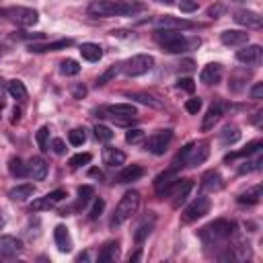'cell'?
Wrapping results in <instances>:
<instances>
[{"label":"cell","instance_id":"1","mask_svg":"<svg viewBox=\"0 0 263 263\" xmlns=\"http://www.w3.org/2000/svg\"><path fill=\"white\" fill-rule=\"evenodd\" d=\"M146 6L134 0H92L86 8L88 16L95 18H109V16H134L142 12Z\"/></svg>","mask_w":263,"mask_h":263},{"label":"cell","instance_id":"2","mask_svg":"<svg viewBox=\"0 0 263 263\" xmlns=\"http://www.w3.org/2000/svg\"><path fill=\"white\" fill-rule=\"evenodd\" d=\"M154 41L168 53H183V51H189L193 47H199V43H201L197 37L187 39L181 31H171V29H156Z\"/></svg>","mask_w":263,"mask_h":263},{"label":"cell","instance_id":"3","mask_svg":"<svg viewBox=\"0 0 263 263\" xmlns=\"http://www.w3.org/2000/svg\"><path fill=\"white\" fill-rule=\"evenodd\" d=\"M138 208H140V193L138 191H127V193H123V197L119 199V203H117V208H115V212H113V216H111V226L115 228V226H121L123 222H127L136 212H138Z\"/></svg>","mask_w":263,"mask_h":263},{"label":"cell","instance_id":"4","mask_svg":"<svg viewBox=\"0 0 263 263\" xmlns=\"http://www.w3.org/2000/svg\"><path fill=\"white\" fill-rule=\"evenodd\" d=\"M199 234H201V238H203L205 245H218V242H224V240H228V238L234 234V222L224 220V218L214 220V222H210L208 226H203Z\"/></svg>","mask_w":263,"mask_h":263},{"label":"cell","instance_id":"5","mask_svg":"<svg viewBox=\"0 0 263 263\" xmlns=\"http://www.w3.org/2000/svg\"><path fill=\"white\" fill-rule=\"evenodd\" d=\"M154 66V58L148 55V53H138V55H132L129 60H125L121 64V70L125 76H142L146 72H150Z\"/></svg>","mask_w":263,"mask_h":263},{"label":"cell","instance_id":"6","mask_svg":"<svg viewBox=\"0 0 263 263\" xmlns=\"http://www.w3.org/2000/svg\"><path fill=\"white\" fill-rule=\"evenodd\" d=\"M105 113L107 115H103V117H111L115 123H119V125H127V123H132L136 117H138V109L134 107V105H129V103H117V105H109V107H105Z\"/></svg>","mask_w":263,"mask_h":263},{"label":"cell","instance_id":"7","mask_svg":"<svg viewBox=\"0 0 263 263\" xmlns=\"http://www.w3.org/2000/svg\"><path fill=\"white\" fill-rule=\"evenodd\" d=\"M171 140H173V129H171V127H164V129L154 132V134L146 140V148H148L152 154L162 156V154L166 152V148H168Z\"/></svg>","mask_w":263,"mask_h":263},{"label":"cell","instance_id":"8","mask_svg":"<svg viewBox=\"0 0 263 263\" xmlns=\"http://www.w3.org/2000/svg\"><path fill=\"white\" fill-rule=\"evenodd\" d=\"M10 21H14L16 25L21 27H33L37 21H39V14L37 10L33 8H25V6H12V8H6V14Z\"/></svg>","mask_w":263,"mask_h":263},{"label":"cell","instance_id":"9","mask_svg":"<svg viewBox=\"0 0 263 263\" xmlns=\"http://www.w3.org/2000/svg\"><path fill=\"white\" fill-rule=\"evenodd\" d=\"M212 203L205 195H199L197 199H193L185 210H183V222H195L199 218H203L208 212H210Z\"/></svg>","mask_w":263,"mask_h":263},{"label":"cell","instance_id":"10","mask_svg":"<svg viewBox=\"0 0 263 263\" xmlns=\"http://www.w3.org/2000/svg\"><path fill=\"white\" fill-rule=\"evenodd\" d=\"M156 27L158 29H171V31H189L195 29L197 25L189 18H181V16H173V14H164L156 18Z\"/></svg>","mask_w":263,"mask_h":263},{"label":"cell","instance_id":"11","mask_svg":"<svg viewBox=\"0 0 263 263\" xmlns=\"http://www.w3.org/2000/svg\"><path fill=\"white\" fill-rule=\"evenodd\" d=\"M242 49H238L236 51V60L240 62V64H247V66H259L261 64V60H263V49H261V45H257V43H245V45H240Z\"/></svg>","mask_w":263,"mask_h":263},{"label":"cell","instance_id":"12","mask_svg":"<svg viewBox=\"0 0 263 263\" xmlns=\"http://www.w3.org/2000/svg\"><path fill=\"white\" fill-rule=\"evenodd\" d=\"M66 197H68V193H66L64 189H55V191H51V193H45L43 197L33 199V203H31V212H43V210H49V208H53L55 203H60V201L66 199Z\"/></svg>","mask_w":263,"mask_h":263},{"label":"cell","instance_id":"13","mask_svg":"<svg viewBox=\"0 0 263 263\" xmlns=\"http://www.w3.org/2000/svg\"><path fill=\"white\" fill-rule=\"evenodd\" d=\"M210 156V144L208 142H191L189 154H187V162L185 166H197L201 162H205V158Z\"/></svg>","mask_w":263,"mask_h":263},{"label":"cell","instance_id":"14","mask_svg":"<svg viewBox=\"0 0 263 263\" xmlns=\"http://www.w3.org/2000/svg\"><path fill=\"white\" fill-rule=\"evenodd\" d=\"M177 171L175 168H166L164 173H160L156 179H154V189H156V193L158 195H166V193H171L173 191V187H175V183H177Z\"/></svg>","mask_w":263,"mask_h":263},{"label":"cell","instance_id":"15","mask_svg":"<svg viewBox=\"0 0 263 263\" xmlns=\"http://www.w3.org/2000/svg\"><path fill=\"white\" fill-rule=\"evenodd\" d=\"M224 111H226V105L222 103V101H216V103H212L210 105V109L205 111V115H203V121H201V132H210L218 121H220V117L224 115Z\"/></svg>","mask_w":263,"mask_h":263},{"label":"cell","instance_id":"16","mask_svg":"<svg viewBox=\"0 0 263 263\" xmlns=\"http://www.w3.org/2000/svg\"><path fill=\"white\" fill-rule=\"evenodd\" d=\"M232 18H234L238 25L247 27V29H261V25H263V18H261V14H259V12H255V10H249V8L236 10Z\"/></svg>","mask_w":263,"mask_h":263},{"label":"cell","instance_id":"17","mask_svg":"<svg viewBox=\"0 0 263 263\" xmlns=\"http://www.w3.org/2000/svg\"><path fill=\"white\" fill-rule=\"evenodd\" d=\"M193 189V179H177L175 187H173V208H179L191 193Z\"/></svg>","mask_w":263,"mask_h":263},{"label":"cell","instance_id":"18","mask_svg":"<svg viewBox=\"0 0 263 263\" xmlns=\"http://www.w3.org/2000/svg\"><path fill=\"white\" fill-rule=\"evenodd\" d=\"M199 187H201L203 193H216V191H220L224 187V179H222V175L218 171H208V173H203Z\"/></svg>","mask_w":263,"mask_h":263},{"label":"cell","instance_id":"19","mask_svg":"<svg viewBox=\"0 0 263 263\" xmlns=\"http://www.w3.org/2000/svg\"><path fill=\"white\" fill-rule=\"evenodd\" d=\"M72 45V39H58V41H47V43H29L31 53H47V51H58L66 49Z\"/></svg>","mask_w":263,"mask_h":263},{"label":"cell","instance_id":"20","mask_svg":"<svg viewBox=\"0 0 263 263\" xmlns=\"http://www.w3.org/2000/svg\"><path fill=\"white\" fill-rule=\"evenodd\" d=\"M27 177H31L35 181H43L47 177V162L41 156H33L27 162Z\"/></svg>","mask_w":263,"mask_h":263},{"label":"cell","instance_id":"21","mask_svg":"<svg viewBox=\"0 0 263 263\" xmlns=\"http://www.w3.org/2000/svg\"><path fill=\"white\" fill-rule=\"evenodd\" d=\"M220 41L224 45H232V47H240L245 43H249V33L247 31H238V29H228L220 35Z\"/></svg>","mask_w":263,"mask_h":263},{"label":"cell","instance_id":"22","mask_svg":"<svg viewBox=\"0 0 263 263\" xmlns=\"http://www.w3.org/2000/svg\"><path fill=\"white\" fill-rule=\"evenodd\" d=\"M21 251H23V242L16 236H12V234H2L0 236V253L2 255L12 257V255H18Z\"/></svg>","mask_w":263,"mask_h":263},{"label":"cell","instance_id":"23","mask_svg":"<svg viewBox=\"0 0 263 263\" xmlns=\"http://www.w3.org/2000/svg\"><path fill=\"white\" fill-rule=\"evenodd\" d=\"M53 240H55V247L62 251V253H70L72 251V238H70V232L64 224H58L55 230H53Z\"/></svg>","mask_w":263,"mask_h":263},{"label":"cell","instance_id":"24","mask_svg":"<svg viewBox=\"0 0 263 263\" xmlns=\"http://www.w3.org/2000/svg\"><path fill=\"white\" fill-rule=\"evenodd\" d=\"M220 78H222V66L216 62L203 66V70L199 72V80L203 84H216V82H220Z\"/></svg>","mask_w":263,"mask_h":263},{"label":"cell","instance_id":"25","mask_svg":"<svg viewBox=\"0 0 263 263\" xmlns=\"http://www.w3.org/2000/svg\"><path fill=\"white\" fill-rule=\"evenodd\" d=\"M103 162L107 166H121L125 162V152H121L119 148L107 146V148H103Z\"/></svg>","mask_w":263,"mask_h":263},{"label":"cell","instance_id":"26","mask_svg":"<svg viewBox=\"0 0 263 263\" xmlns=\"http://www.w3.org/2000/svg\"><path fill=\"white\" fill-rule=\"evenodd\" d=\"M142 175H144V168L140 164H127L117 173V181L119 183H132V181H138Z\"/></svg>","mask_w":263,"mask_h":263},{"label":"cell","instance_id":"27","mask_svg":"<svg viewBox=\"0 0 263 263\" xmlns=\"http://www.w3.org/2000/svg\"><path fill=\"white\" fill-rule=\"evenodd\" d=\"M261 146H263V142L261 140H253V142H249L242 150H238V152H230V154H226L224 156V160L228 162V160H234V158H249V156H253V154H257L259 150H261Z\"/></svg>","mask_w":263,"mask_h":263},{"label":"cell","instance_id":"28","mask_svg":"<svg viewBox=\"0 0 263 263\" xmlns=\"http://www.w3.org/2000/svg\"><path fill=\"white\" fill-rule=\"evenodd\" d=\"M117 255H119V242L117 240H111V242H107V245L101 247V251L97 255V261L99 263H109V261H115Z\"/></svg>","mask_w":263,"mask_h":263},{"label":"cell","instance_id":"29","mask_svg":"<svg viewBox=\"0 0 263 263\" xmlns=\"http://www.w3.org/2000/svg\"><path fill=\"white\" fill-rule=\"evenodd\" d=\"M80 55L84 58V60H88V62H99L101 58H103V47L99 45V43H82L80 45Z\"/></svg>","mask_w":263,"mask_h":263},{"label":"cell","instance_id":"30","mask_svg":"<svg viewBox=\"0 0 263 263\" xmlns=\"http://www.w3.org/2000/svg\"><path fill=\"white\" fill-rule=\"evenodd\" d=\"M33 193H35V185L33 183H21V185H16V187H12L8 191V197L14 199V201H23V199L31 197Z\"/></svg>","mask_w":263,"mask_h":263},{"label":"cell","instance_id":"31","mask_svg":"<svg viewBox=\"0 0 263 263\" xmlns=\"http://www.w3.org/2000/svg\"><path fill=\"white\" fill-rule=\"evenodd\" d=\"M154 216H150V218H144L140 224H138V228H136V232H134V240L140 245V242H144L146 238H148V234L152 232V228H154Z\"/></svg>","mask_w":263,"mask_h":263},{"label":"cell","instance_id":"32","mask_svg":"<svg viewBox=\"0 0 263 263\" xmlns=\"http://www.w3.org/2000/svg\"><path fill=\"white\" fill-rule=\"evenodd\" d=\"M259 199H261V185H253L251 189L238 195V203H247V205H255L259 203Z\"/></svg>","mask_w":263,"mask_h":263},{"label":"cell","instance_id":"33","mask_svg":"<svg viewBox=\"0 0 263 263\" xmlns=\"http://www.w3.org/2000/svg\"><path fill=\"white\" fill-rule=\"evenodd\" d=\"M125 97L134 99V101H138V103H142V105L154 107V109H160V107H162V103H160L158 99H154L152 95H148V92H125Z\"/></svg>","mask_w":263,"mask_h":263},{"label":"cell","instance_id":"34","mask_svg":"<svg viewBox=\"0 0 263 263\" xmlns=\"http://www.w3.org/2000/svg\"><path fill=\"white\" fill-rule=\"evenodd\" d=\"M238 140H240V132H238L236 125H226V127L220 132V142H222L224 146H230V144H234V142H238Z\"/></svg>","mask_w":263,"mask_h":263},{"label":"cell","instance_id":"35","mask_svg":"<svg viewBox=\"0 0 263 263\" xmlns=\"http://www.w3.org/2000/svg\"><path fill=\"white\" fill-rule=\"evenodd\" d=\"M6 88H8V95L12 99H16V101H25L27 99V86L21 80H10Z\"/></svg>","mask_w":263,"mask_h":263},{"label":"cell","instance_id":"36","mask_svg":"<svg viewBox=\"0 0 263 263\" xmlns=\"http://www.w3.org/2000/svg\"><path fill=\"white\" fill-rule=\"evenodd\" d=\"M8 171L14 177H27V164H23V160L18 156H12L8 160Z\"/></svg>","mask_w":263,"mask_h":263},{"label":"cell","instance_id":"37","mask_svg":"<svg viewBox=\"0 0 263 263\" xmlns=\"http://www.w3.org/2000/svg\"><path fill=\"white\" fill-rule=\"evenodd\" d=\"M60 72H62L64 76H76V74L80 72V64H78L76 60L68 58V60H64V62L60 64Z\"/></svg>","mask_w":263,"mask_h":263},{"label":"cell","instance_id":"38","mask_svg":"<svg viewBox=\"0 0 263 263\" xmlns=\"http://www.w3.org/2000/svg\"><path fill=\"white\" fill-rule=\"evenodd\" d=\"M261 162H263V156L257 154L253 160H245L240 166H238V175H245V173H253V171H259L261 168Z\"/></svg>","mask_w":263,"mask_h":263},{"label":"cell","instance_id":"39","mask_svg":"<svg viewBox=\"0 0 263 263\" xmlns=\"http://www.w3.org/2000/svg\"><path fill=\"white\" fill-rule=\"evenodd\" d=\"M92 197H95V189H92V185H80V187H78V205L84 208Z\"/></svg>","mask_w":263,"mask_h":263},{"label":"cell","instance_id":"40","mask_svg":"<svg viewBox=\"0 0 263 263\" xmlns=\"http://www.w3.org/2000/svg\"><path fill=\"white\" fill-rule=\"evenodd\" d=\"M47 136H49V127H47V125L39 127V129H37V134H35V140H37V144H39L41 152H47V150H49V142H47Z\"/></svg>","mask_w":263,"mask_h":263},{"label":"cell","instance_id":"41","mask_svg":"<svg viewBox=\"0 0 263 263\" xmlns=\"http://www.w3.org/2000/svg\"><path fill=\"white\" fill-rule=\"evenodd\" d=\"M95 138H97L99 142H111V140H113V132H111L107 125L97 123V125H95Z\"/></svg>","mask_w":263,"mask_h":263},{"label":"cell","instance_id":"42","mask_svg":"<svg viewBox=\"0 0 263 263\" xmlns=\"http://www.w3.org/2000/svg\"><path fill=\"white\" fill-rule=\"evenodd\" d=\"M146 138V134H144V129H140V127H129L127 132H125V142L127 144H140L142 140Z\"/></svg>","mask_w":263,"mask_h":263},{"label":"cell","instance_id":"43","mask_svg":"<svg viewBox=\"0 0 263 263\" xmlns=\"http://www.w3.org/2000/svg\"><path fill=\"white\" fill-rule=\"evenodd\" d=\"M68 142L72 144V146H82L84 142H86V134H84V129H72L70 134H68Z\"/></svg>","mask_w":263,"mask_h":263},{"label":"cell","instance_id":"44","mask_svg":"<svg viewBox=\"0 0 263 263\" xmlns=\"http://www.w3.org/2000/svg\"><path fill=\"white\" fill-rule=\"evenodd\" d=\"M103 210H105V201H103L101 197H95L92 208L88 210V218H90V220H99L101 214H103Z\"/></svg>","mask_w":263,"mask_h":263},{"label":"cell","instance_id":"45","mask_svg":"<svg viewBox=\"0 0 263 263\" xmlns=\"http://www.w3.org/2000/svg\"><path fill=\"white\" fill-rule=\"evenodd\" d=\"M90 154L88 152H80V154H74L72 158H70V166L72 168H78V166H82V164H88L90 162Z\"/></svg>","mask_w":263,"mask_h":263},{"label":"cell","instance_id":"46","mask_svg":"<svg viewBox=\"0 0 263 263\" xmlns=\"http://www.w3.org/2000/svg\"><path fill=\"white\" fill-rule=\"evenodd\" d=\"M117 72H119V68H117V66H111L109 70H105V72H103V74L97 78V86H103V84H107L111 78H115V76H117Z\"/></svg>","mask_w":263,"mask_h":263},{"label":"cell","instance_id":"47","mask_svg":"<svg viewBox=\"0 0 263 263\" xmlns=\"http://www.w3.org/2000/svg\"><path fill=\"white\" fill-rule=\"evenodd\" d=\"M185 109H187V113H193V115H197V113H199V109H201V99H197V97H193V99H187V103H185Z\"/></svg>","mask_w":263,"mask_h":263},{"label":"cell","instance_id":"48","mask_svg":"<svg viewBox=\"0 0 263 263\" xmlns=\"http://www.w3.org/2000/svg\"><path fill=\"white\" fill-rule=\"evenodd\" d=\"M177 88H183V90H187V92H193V90H195V82H193V78L185 76V78H179V80H177Z\"/></svg>","mask_w":263,"mask_h":263},{"label":"cell","instance_id":"49","mask_svg":"<svg viewBox=\"0 0 263 263\" xmlns=\"http://www.w3.org/2000/svg\"><path fill=\"white\" fill-rule=\"evenodd\" d=\"M179 10L181 12H193V10H197V0H179Z\"/></svg>","mask_w":263,"mask_h":263},{"label":"cell","instance_id":"50","mask_svg":"<svg viewBox=\"0 0 263 263\" xmlns=\"http://www.w3.org/2000/svg\"><path fill=\"white\" fill-rule=\"evenodd\" d=\"M51 150L55 152V154H66V144H64V140L62 138H55V140H51Z\"/></svg>","mask_w":263,"mask_h":263},{"label":"cell","instance_id":"51","mask_svg":"<svg viewBox=\"0 0 263 263\" xmlns=\"http://www.w3.org/2000/svg\"><path fill=\"white\" fill-rule=\"evenodd\" d=\"M261 97H263V82H255L253 88H251V99L259 101Z\"/></svg>","mask_w":263,"mask_h":263},{"label":"cell","instance_id":"52","mask_svg":"<svg viewBox=\"0 0 263 263\" xmlns=\"http://www.w3.org/2000/svg\"><path fill=\"white\" fill-rule=\"evenodd\" d=\"M222 12H224V6H222V4H216V6H210V8H208V14H210L212 18H216V16L222 14Z\"/></svg>","mask_w":263,"mask_h":263},{"label":"cell","instance_id":"53","mask_svg":"<svg viewBox=\"0 0 263 263\" xmlns=\"http://www.w3.org/2000/svg\"><path fill=\"white\" fill-rule=\"evenodd\" d=\"M72 95H74V99H82V97L86 95V88L78 84V86H74V88H72Z\"/></svg>","mask_w":263,"mask_h":263},{"label":"cell","instance_id":"54","mask_svg":"<svg viewBox=\"0 0 263 263\" xmlns=\"http://www.w3.org/2000/svg\"><path fill=\"white\" fill-rule=\"evenodd\" d=\"M181 68H183V70H187V72H189V70H193V62H191V60H185V62H183V64H181Z\"/></svg>","mask_w":263,"mask_h":263},{"label":"cell","instance_id":"55","mask_svg":"<svg viewBox=\"0 0 263 263\" xmlns=\"http://www.w3.org/2000/svg\"><path fill=\"white\" fill-rule=\"evenodd\" d=\"M90 177H99V179H101V177H103V173H101L99 168H90Z\"/></svg>","mask_w":263,"mask_h":263},{"label":"cell","instance_id":"56","mask_svg":"<svg viewBox=\"0 0 263 263\" xmlns=\"http://www.w3.org/2000/svg\"><path fill=\"white\" fill-rule=\"evenodd\" d=\"M140 257H142V253H140V251H136L134 255H129V263H132V261H138Z\"/></svg>","mask_w":263,"mask_h":263},{"label":"cell","instance_id":"57","mask_svg":"<svg viewBox=\"0 0 263 263\" xmlns=\"http://www.w3.org/2000/svg\"><path fill=\"white\" fill-rule=\"evenodd\" d=\"M12 115H14V117H12V123H16V121H18V117H21V111H18V109H14V111H12Z\"/></svg>","mask_w":263,"mask_h":263},{"label":"cell","instance_id":"58","mask_svg":"<svg viewBox=\"0 0 263 263\" xmlns=\"http://www.w3.org/2000/svg\"><path fill=\"white\" fill-rule=\"evenodd\" d=\"M156 2H160V4H173L175 0H156Z\"/></svg>","mask_w":263,"mask_h":263},{"label":"cell","instance_id":"59","mask_svg":"<svg viewBox=\"0 0 263 263\" xmlns=\"http://www.w3.org/2000/svg\"><path fill=\"white\" fill-rule=\"evenodd\" d=\"M6 14V8H0V16H4Z\"/></svg>","mask_w":263,"mask_h":263},{"label":"cell","instance_id":"60","mask_svg":"<svg viewBox=\"0 0 263 263\" xmlns=\"http://www.w3.org/2000/svg\"><path fill=\"white\" fill-rule=\"evenodd\" d=\"M2 224H4V218H2V212H0V228H2Z\"/></svg>","mask_w":263,"mask_h":263},{"label":"cell","instance_id":"61","mask_svg":"<svg viewBox=\"0 0 263 263\" xmlns=\"http://www.w3.org/2000/svg\"><path fill=\"white\" fill-rule=\"evenodd\" d=\"M0 111H2V105H0Z\"/></svg>","mask_w":263,"mask_h":263}]
</instances>
